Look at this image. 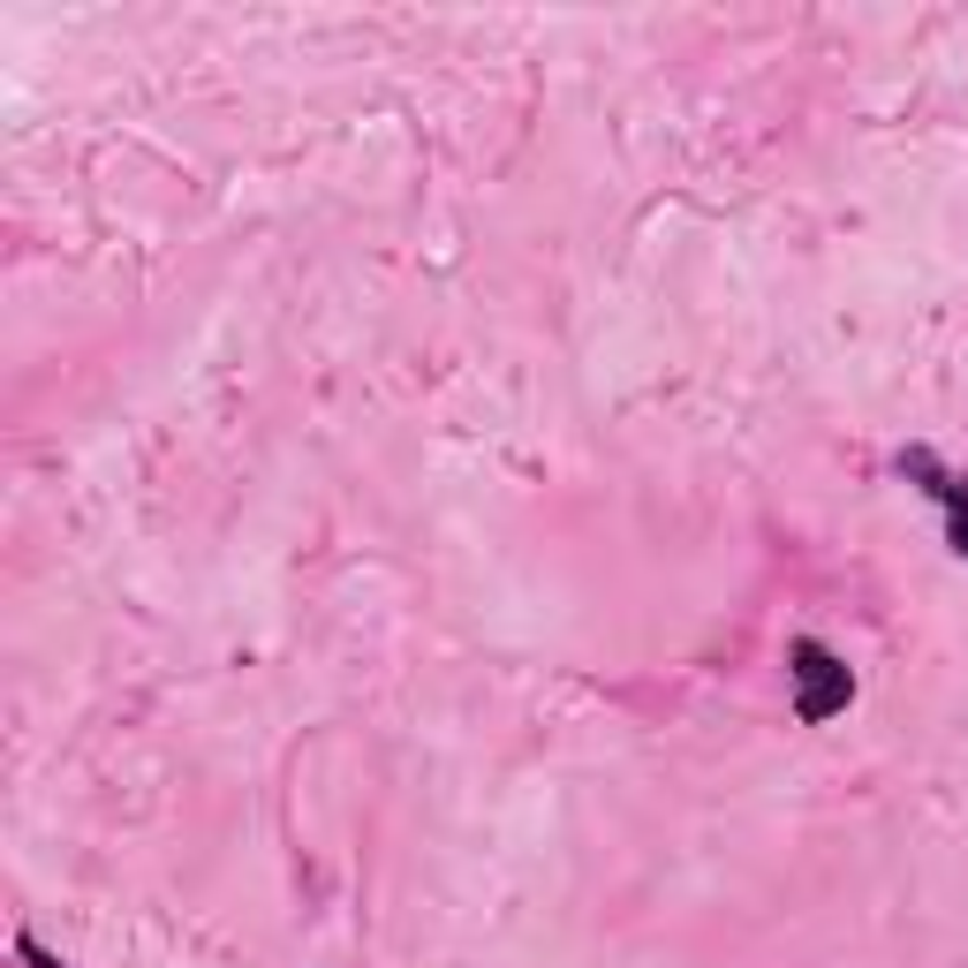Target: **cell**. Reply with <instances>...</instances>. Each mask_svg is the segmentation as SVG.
Instances as JSON below:
<instances>
[{"mask_svg":"<svg viewBox=\"0 0 968 968\" xmlns=\"http://www.w3.org/2000/svg\"><path fill=\"white\" fill-rule=\"evenodd\" d=\"M787 673H795V719H803V727H824L832 711L855 704L847 658L832 644H817V636H795V644H787Z\"/></svg>","mask_w":968,"mask_h":968,"instance_id":"6da1fadb","label":"cell"},{"mask_svg":"<svg viewBox=\"0 0 968 968\" xmlns=\"http://www.w3.org/2000/svg\"><path fill=\"white\" fill-rule=\"evenodd\" d=\"M901 470H908V477H923V492L946 507V537H954V553L968 560V477H939L931 447H908V455H901Z\"/></svg>","mask_w":968,"mask_h":968,"instance_id":"7a4b0ae2","label":"cell"},{"mask_svg":"<svg viewBox=\"0 0 968 968\" xmlns=\"http://www.w3.org/2000/svg\"><path fill=\"white\" fill-rule=\"evenodd\" d=\"M15 954H23V961H30V968H61V961H53V954H38V939H15Z\"/></svg>","mask_w":968,"mask_h":968,"instance_id":"3957f363","label":"cell"}]
</instances>
